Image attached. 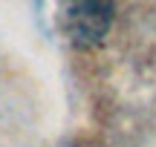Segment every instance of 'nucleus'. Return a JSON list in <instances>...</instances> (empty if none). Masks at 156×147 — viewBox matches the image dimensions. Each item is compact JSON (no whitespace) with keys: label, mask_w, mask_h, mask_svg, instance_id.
Returning <instances> with one entry per match:
<instances>
[{"label":"nucleus","mask_w":156,"mask_h":147,"mask_svg":"<svg viewBox=\"0 0 156 147\" xmlns=\"http://www.w3.org/2000/svg\"><path fill=\"white\" fill-rule=\"evenodd\" d=\"M113 12V0H38V15L49 23V32L78 49H90L104 40Z\"/></svg>","instance_id":"1"}]
</instances>
